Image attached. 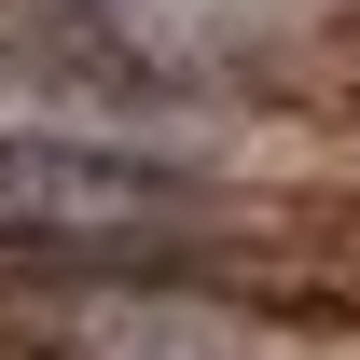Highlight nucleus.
<instances>
[{
	"mask_svg": "<svg viewBox=\"0 0 360 360\" xmlns=\"http://www.w3.org/2000/svg\"><path fill=\"white\" fill-rule=\"evenodd\" d=\"M14 347L28 360H291V333L222 291H180V277H42V291H14Z\"/></svg>",
	"mask_w": 360,
	"mask_h": 360,
	"instance_id": "f03ea898",
	"label": "nucleus"
},
{
	"mask_svg": "<svg viewBox=\"0 0 360 360\" xmlns=\"http://www.w3.org/2000/svg\"><path fill=\"white\" fill-rule=\"evenodd\" d=\"M208 236V194L167 167V153H125V139H84V125H0V250H28V264H167Z\"/></svg>",
	"mask_w": 360,
	"mask_h": 360,
	"instance_id": "f257e3e1",
	"label": "nucleus"
}]
</instances>
